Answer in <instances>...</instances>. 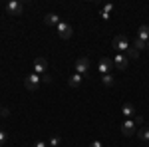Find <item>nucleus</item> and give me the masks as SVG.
<instances>
[{"label":"nucleus","instance_id":"nucleus-1","mask_svg":"<svg viewBox=\"0 0 149 147\" xmlns=\"http://www.w3.org/2000/svg\"><path fill=\"white\" fill-rule=\"evenodd\" d=\"M111 44H113V48L117 50V54H123V52L127 54V50L131 48V44H129V40H127L125 34H117L113 38V42H111Z\"/></svg>","mask_w":149,"mask_h":147},{"label":"nucleus","instance_id":"nucleus-2","mask_svg":"<svg viewBox=\"0 0 149 147\" xmlns=\"http://www.w3.org/2000/svg\"><path fill=\"white\" fill-rule=\"evenodd\" d=\"M40 84H42V76H38V74H28L24 78V86H26L28 91H36Z\"/></svg>","mask_w":149,"mask_h":147},{"label":"nucleus","instance_id":"nucleus-3","mask_svg":"<svg viewBox=\"0 0 149 147\" xmlns=\"http://www.w3.org/2000/svg\"><path fill=\"white\" fill-rule=\"evenodd\" d=\"M113 60H109V58H102L100 60V64H97V70H100V74L102 76H107V74H111V70H113Z\"/></svg>","mask_w":149,"mask_h":147},{"label":"nucleus","instance_id":"nucleus-4","mask_svg":"<svg viewBox=\"0 0 149 147\" xmlns=\"http://www.w3.org/2000/svg\"><path fill=\"white\" fill-rule=\"evenodd\" d=\"M22 10H24V4L18 2V0H10V2L6 4V12H8L10 16H18V14H22Z\"/></svg>","mask_w":149,"mask_h":147},{"label":"nucleus","instance_id":"nucleus-5","mask_svg":"<svg viewBox=\"0 0 149 147\" xmlns=\"http://www.w3.org/2000/svg\"><path fill=\"white\" fill-rule=\"evenodd\" d=\"M56 30H58V34H60V38H64V40H70L72 34H74V32H72V26H70L68 22H64V20L56 26Z\"/></svg>","mask_w":149,"mask_h":147},{"label":"nucleus","instance_id":"nucleus-6","mask_svg":"<svg viewBox=\"0 0 149 147\" xmlns=\"http://www.w3.org/2000/svg\"><path fill=\"white\" fill-rule=\"evenodd\" d=\"M34 74H38V76L48 74V60L46 58H36L34 60Z\"/></svg>","mask_w":149,"mask_h":147},{"label":"nucleus","instance_id":"nucleus-7","mask_svg":"<svg viewBox=\"0 0 149 147\" xmlns=\"http://www.w3.org/2000/svg\"><path fill=\"white\" fill-rule=\"evenodd\" d=\"M74 68H76V74L84 76V74L90 70V60H88V58H78L76 64H74Z\"/></svg>","mask_w":149,"mask_h":147},{"label":"nucleus","instance_id":"nucleus-8","mask_svg":"<svg viewBox=\"0 0 149 147\" xmlns=\"http://www.w3.org/2000/svg\"><path fill=\"white\" fill-rule=\"evenodd\" d=\"M113 66H115L117 70H127V66H129V58H127L125 54H115Z\"/></svg>","mask_w":149,"mask_h":147},{"label":"nucleus","instance_id":"nucleus-9","mask_svg":"<svg viewBox=\"0 0 149 147\" xmlns=\"http://www.w3.org/2000/svg\"><path fill=\"white\" fill-rule=\"evenodd\" d=\"M135 121H133V119H125V121H123V123H121V133H123V135L125 137H131L133 135V131H135Z\"/></svg>","mask_w":149,"mask_h":147},{"label":"nucleus","instance_id":"nucleus-10","mask_svg":"<svg viewBox=\"0 0 149 147\" xmlns=\"http://www.w3.org/2000/svg\"><path fill=\"white\" fill-rule=\"evenodd\" d=\"M121 115H123L125 119H133V115H135V107H133V103H123V107H121Z\"/></svg>","mask_w":149,"mask_h":147},{"label":"nucleus","instance_id":"nucleus-11","mask_svg":"<svg viewBox=\"0 0 149 147\" xmlns=\"http://www.w3.org/2000/svg\"><path fill=\"white\" fill-rule=\"evenodd\" d=\"M137 38L141 40V42H145V44H147V42H149V26H145V24H143V26H139Z\"/></svg>","mask_w":149,"mask_h":147},{"label":"nucleus","instance_id":"nucleus-12","mask_svg":"<svg viewBox=\"0 0 149 147\" xmlns=\"http://www.w3.org/2000/svg\"><path fill=\"white\" fill-rule=\"evenodd\" d=\"M44 22H46L48 26H58L62 20H60V16H58V14H52V12H50V14L44 16Z\"/></svg>","mask_w":149,"mask_h":147},{"label":"nucleus","instance_id":"nucleus-13","mask_svg":"<svg viewBox=\"0 0 149 147\" xmlns=\"http://www.w3.org/2000/svg\"><path fill=\"white\" fill-rule=\"evenodd\" d=\"M68 84H70V88H80L81 86V76L80 74H72L68 79Z\"/></svg>","mask_w":149,"mask_h":147},{"label":"nucleus","instance_id":"nucleus-14","mask_svg":"<svg viewBox=\"0 0 149 147\" xmlns=\"http://www.w3.org/2000/svg\"><path fill=\"white\" fill-rule=\"evenodd\" d=\"M102 84L105 86V88H111V86H115V78L111 76V74H107V76H102Z\"/></svg>","mask_w":149,"mask_h":147},{"label":"nucleus","instance_id":"nucleus-15","mask_svg":"<svg viewBox=\"0 0 149 147\" xmlns=\"http://www.w3.org/2000/svg\"><path fill=\"white\" fill-rule=\"evenodd\" d=\"M137 137L141 139V141H147L149 143V127H141L137 131Z\"/></svg>","mask_w":149,"mask_h":147},{"label":"nucleus","instance_id":"nucleus-16","mask_svg":"<svg viewBox=\"0 0 149 147\" xmlns=\"http://www.w3.org/2000/svg\"><path fill=\"white\" fill-rule=\"evenodd\" d=\"M125 56L129 58V60H137V58H139V52L135 50V48H133V46H131V48L127 50V54H125Z\"/></svg>","mask_w":149,"mask_h":147},{"label":"nucleus","instance_id":"nucleus-17","mask_svg":"<svg viewBox=\"0 0 149 147\" xmlns=\"http://www.w3.org/2000/svg\"><path fill=\"white\" fill-rule=\"evenodd\" d=\"M133 48L139 52V50H145V48H147V44H145V42H141L139 38H135V40H133Z\"/></svg>","mask_w":149,"mask_h":147},{"label":"nucleus","instance_id":"nucleus-18","mask_svg":"<svg viewBox=\"0 0 149 147\" xmlns=\"http://www.w3.org/2000/svg\"><path fill=\"white\" fill-rule=\"evenodd\" d=\"M60 143H62L60 135H52V137H50V141H48V145H52V147H58Z\"/></svg>","mask_w":149,"mask_h":147},{"label":"nucleus","instance_id":"nucleus-19","mask_svg":"<svg viewBox=\"0 0 149 147\" xmlns=\"http://www.w3.org/2000/svg\"><path fill=\"white\" fill-rule=\"evenodd\" d=\"M6 139H8V133H6L4 129H0V147L6 143Z\"/></svg>","mask_w":149,"mask_h":147},{"label":"nucleus","instance_id":"nucleus-20","mask_svg":"<svg viewBox=\"0 0 149 147\" xmlns=\"http://www.w3.org/2000/svg\"><path fill=\"white\" fill-rule=\"evenodd\" d=\"M42 82H44V84H52V74H50V72L44 74V76H42Z\"/></svg>","mask_w":149,"mask_h":147},{"label":"nucleus","instance_id":"nucleus-21","mask_svg":"<svg viewBox=\"0 0 149 147\" xmlns=\"http://www.w3.org/2000/svg\"><path fill=\"white\" fill-rule=\"evenodd\" d=\"M111 10H113V4H103L102 6V12H107V14H109Z\"/></svg>","mask_w":149,"mask_h":147},{"label":"nucleus","instance_id":"nucleus-22","mask_svg":"<svg viewBox=\"0 0 149 147\" xmlns=\"http://www.w3.org/2000/svg\"><path fill=\"white\" fill-rule=\"evenodd\" d=\"M0 115H2V117L6 119V117L10 115V109H8V107H2V111H0Z\"/></svg>","mask_w":149,"mask_h":147},{"label":"nucleus","instance_id":"nucleus-23","mask_svg":"<svg viewBox=\"0 0 149 147\" xmlns=\"http://www.w3.org/2000/svg\"><path fill=\"white\" fill-rule=\"evenodd\" d=\"M32 147H48L46 141H36V143H32Z\"/></svg>","mask_w":149,"mask_h":147},{"label":"nucleus","instance_id":"nucleus-24","mask_svg":"<svg viewBox=\"0 0 149 147\" xmlns=\"http://www.w3.org/2000/svg\"><path fill=\"white\" fill-rule=\"evenodd\" d=\"M100 16H102L103 20H109V18H111V14H107V12H102V10H100Z\"/></svg>","mask_w":149,"mask_h":147},{"label":"nucleus","instance_id":"nucleus-25","mask_svg":"<svg viewBox=\"0 0 149 147\" xmlns=\"http://www.w3.org/2000/svg\"><path fill=\"white\" fill-rule=\"evenodd\" d=\"M90 147H103V145H102V141H92Z\"/></svg>","mask_w":149,"mask_h":147},{"label":"nucleus","instance_id":"nucleus-26","mask_svg":"<svg viewBox=\"0 0 149 147\" xmlns=\"http://www.w3.org/2000/svg\"><path fill=\"white\" fill-rule=\"evenodd\" d=\"M133 121H135V123H137V125H141V123H143V117H139V115H137V117H135Z\"/></svg>","mask_w":149,"mask_h":147},{"label":"nucleus","instance_id":"nucleus-27","mask_svg":"<svg viewBox=\"0 0 149 147\" xmlns=\"http://www.w3.org/2000/svg\"><path fill=\"white\" fill-rule=\"evenodd\" d=\"M2 107H4V105H2V103H0V111H2Z\"/></svg>","mask_w":149,"mask_h":147},{"label":"nucleus","instance_id":"nucleus-28","mask_svg":"<svg viewBox=\"0 0 149 147\" xmlns=\"http://www.w3.org/2000/svg\"><path fill=\"white\" fill-rule=\"evenodd\" d=\"M147 50H149V42H147Z\"/></svg>","mask_w":149,"mask_h":147},{"label":"nucleus","instance_id":"nucleus-29","mask_svg":"<svg viewBox=\"0 0 149 147\" xmlns=\"http://www.w3.org/2000/svg\"><path fill=\"white\" fill-rule=\"evenodd\" d=\"M147 147H149V145H147Z\"/></svg>","mask_w":149,"mask_h":147}]
</instances>
